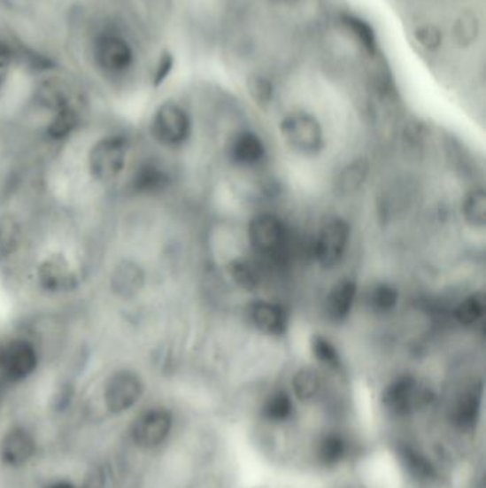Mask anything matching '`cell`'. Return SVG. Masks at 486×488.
Listing matches in <instances>:
<instances>
[{"label":"cell","mask_w":486,"mask_h":488,"mask_svg":"<svg viewBox=\"0 0 486 488\" xmlns=\"http://www.w3.org/2000/svg\"><path fill=\"white\" fill-rule=\"evenodd\" d=\"M144 393L142 377L132 370H119L110 376L103 391L104 406L112 414L132 410Z\"/></svg>","instance_id":"7"},{"label":"cell","mask_w":486,"mask_h":488,"mask_svg":"<svg viewBox=\"0 0 486 488\" xmlns=\"http://www.w3.org/2000/svg\"><path fill=\"white\" fill-rule=\"evenodd\" d=\"M462 216L474 229H483L486 224V193L483 189H474L465 196Z\"/></svg>","instance_id":"22"},{"label":"cell","mask_w":486,"mask_h":488,"mask_svg":"<svg viewBox=\"0 0 486 488\" xmlns=\"http://www.w3.org/2000/svg\"><path fill=\"white\" fill-rule=\"evenodd\" d=\"M350 243V226L341 217H334L322 224L312 244V254L319 265L333 268L344 259Z\"/></svg>","instance_id":"6"},{"label":"cell","mask_w":486,"mask_h":488,"mask_svg":"<svg viewBox=\"0 0 486 488\" xmlns=\"http://www.w3.org/2000/svg\"><path fill=\"white\" fill-rule=\"evenodd\" d=\"M20 243V228L12 217H4L0 221V254L9 256L15 253Z\"/></svg>","instance_id":"33"},{"label":"cell","mask_w":486,"mask_h":488,"mask_svg":"<svg viewBox=\"0 0 486 488\" xmlns=\"http://www.w3.org/2000/svg\"><path fill=\"white\" fill-rule=\"evenodd\" d=\"M173 67V58L170 55H165L160 59V63H158V74H156V77H158V81H165V77L168 76V74H170V70H172Z\"/></svg>","instance_id":"36"},{"label":"cell","mask_w":486,"mask_h":488,"mask_svg":"<svg viewBox=\"0 0 486 488\" xmlns=\"http://www.w3.org/2000/svg\"><path fill=\"white\" fill-rule=\"evenodd\" d=\"M311 354L315 357L319 363L324 364L327 368H336L340 366V352L336 345L329 342L328 338L321 334H314L310 340Z\"/></svg>","instance_id":"30"},{"label":"cell","mask_w":486,"mask_h":488,"mask_svg":"<svg viewBox=\"0 0 486 488\" xmlns=\"http://www.w3.org/2000/svg\"><path fill=\"white\" fill-rule=\"evenodd\" d=\"M294 403L285 391H275L264 403V419L270 422H285L291 419Z\"/></svg>","instance_id":"25"},{"label":"cell","mask_w":486,"mask_h":488,"mask_svg":"<svg viewBox=\"0 0 486 488\" xmlns=\"http://www.w3.org/2000/svg\"><path fill=\"white\" fill-rule=\"evenodd\" d=\"M341 22L344 25L345 29L352 35L355 41L361 44L362 48L366 51L374 53L377 49V35L373 26L369 25L366 20L355 15H345L341 19Z\"/></svg>","instance_id":"24"},{"label":"cell","mask_w":486,"mask_h":488,"mask_svg":"<svg viewBox=\"0 0 486 488\" xmlns=\"http://www.w3.org/2000/svg\"><path fill=\"white\" fill-rule=\"evenodd\" d=\"M170 184V174L158 163L144 162L135 169L132 186L137 193L151 195L165 190Z\"/></svg>","instance_id":"17"},{"label":"cell","mask_w":486,"mask_h":488,"mask_svg":"<svg viewBox=\"0 0 486 488\" xmlns=\"http://www.w3.org/2000/svg\"><path fill=\"white\" fill-rule=\"evenodd\" d=\"M485 314V296L483 293H474L457 306L453 317L461 326H475Z\"/></svg>","instance_id":"23"},{"label":"cell","mask_w":486,"mask_h":488,"mask_svg":"<svg viewBox=\"0 0 486 488\" xmlns=\"http://www.w3.org/2000/svg\"><path fill=\"white\" fill-rule=\"evenodd\" d=\"M280 133L285 143L294 151L305 156L317 154L324 146V130L314 114L294 111L280 123Z\"/></svg>","instance_id":"1"},{"label":"cell","mask_w":486,"mask_h":488,"mask_svg":"<svg viewBox=\"0 0 486 488\" xmlns=\"http://www.w3.org/2000/svg\"><path fill=\"white\" fill-rule=\"evenodd\" d=\"M76 126V113L69 107H59L56 112L55 118L51 119L50 125H49V136L55 140L66 139L69 135H72Z\"/></svg>","instance_id":"31"},{"label":"cell","mask_w":486,"mask_h":488,"mask_svg":"<svg viewBox=\"0 0 486 488\" xmlns=\"http://www.w3.org/2000/svg\"><path fill=\"white\" fill-rule=\"evenodd\" d=\"M398 291L391 284L380 283L371 287L366 294V305L377 313H390L398 305Z\"/></svg>","instance_id":"26"},{"label":"cell","mask_w":486,"mask_h":488,"mask_svg":"<svg viewBox=\"0 0 486 488\" xmlns=\"http://www.w3.org/2000/svg\"><path fill=\"white\" fill-rule=\"evenodd\" d=\"M228 156L235 165L252 167L260 165L266 158V144L256 132L242 130L231 139Z\"/></svg>","instance_id":"14"},{"label":"cell","mask_w":486,"mask_h":488,"mask_svg":"<svg viewBox=\"0 0 486 488\" xmlns=\"http://www.w3.org/2000/svg\"><path fill=\"white\" fill-rule=\"evenodd\" d=\"M413 41L422 50L428 53H436L443 48V29L434 23H422L418 25L413 32Z\"/></svg>","instance_id":"29"},{"label":"cell","mask_w":486,"mask_h":488,"mask_svg":"<svg viewBox=\"0 0 486 488\" xmlns=\"http://www.w3.org/2000/svg\"><path fill=\"white\" fill-rule=\"evenodd\" d=\"M127 160V142L119 135L102 137L89 151V173L100 183H109L120 176Z\"/></svg>","instance_id":"2"},{"label":"cell","mask_w":486,"mask_h":488,"mask_svg":"<svg viewBox=\"0 0 486 488\" xmlns=\"http://www.w3.org/2000/svg\"><path fill=\"white\" fill-rule=\"evenodd\" d=\"M227 273L231 282L244 291H254L260 287V270L252 261L237 259L227 266Z\"/></svg>","instance_id":"19"},{"label":"cell","mask_w":486,"mask_h":488,"mask_svg":"<svg viewBox=\"0 0 486 488\" xmlns=\"http://www.w3.org/2000/svg\"><path fill=\"white\" fill-rule=\"evenodd\" d=\"M347 454V443L340 436H327L320 441L317 457L322 466H336Z\"/></svg>","instance_id":"28"},{"label":"cell","mask_w":486,"mask_h":488,"mask_svg":"<svg viewBox=\"0 0 486 488\" xmlns=\"http://www.w3.org/2000/svg\"><path fill=\"white\" fill-rule=\"evenodd\" d=\"M481 35V20L474 11H464L452 25L453 42L458 48L468 49L478 41Z\"/></svg>","instance_id":"18"},{"label":"cell","mask_w":486,"mask_h":488,"mask_svg":"<svg viewBox=\"0 0 486 488\" xmlns=\"http://www.w3.org/2000/svg\"><path fill=\"white\" fill-rule=\"evenodd\" d=\"M357 291L359 287L352 279H343L336 283L327 294L326 303H324L327 319L333 323L344 321L354 307Z\"/></svg>","instance_id":"15"},{"label":"cell","mask_w":486,"mask_h":488,"mask_svg":"<svg viewBox=\"0 0 486 488\" xmlns=\"http://www.w3.org/2000/svg\"><path fill=\"white\" fill-rule=\"evenodd\" d=\"M250 323L267 336H284L289 330V313L282 306L267 300H257L247 308Z\"/></svg>","instance_id":"12"},{"label":"cell","mask_w":486,"mask_h":488,"mask_svg":"<svg viewBox=\"0 0 486 488\" xmlns=\"http://www.w3.org/2000/svg\"><path fill=\"white\" fill-rule=\"evenodd\" d=\"M428 390L420 384L417 378L403 376L388 385L382 393V404L395 415H406L427 403Z\"/></svg>","instance_id":"9"},{"label":"cell","mask_w":486,"mask_h":488,"mask_svg":"<svg viewBox=\"0 0 486 488\" xmlns=\"http://www.w3.org/2000/svg\"><path fill=\"white\" fill-rule=\"evenodd\" d=\"M39 354L29 340L13 338L0 343V377L8 382H23L36 371Z\"/></svg>","instance_id":"5"},{"label":"cell","mask_w":486,"mask_h":488,"mask_svg":"<svg viewBox=\"0 0 486 488\" xmlns=\"http://www.w3.org/2000/svg\"><path fill=\"white\" fill-rule=\"evenodd\" d=\"M481 408V390L471 389L459 397L452 410L453 422L462 429L472 427L478 420Z\"/></svg>","instance_id":"20"},{"label":"cell","mask_w":486,"mask_h":488,"mask_svg":"<svg viewBox=\"0 0 486 488\" xmlns=\"http://www.w3.org/2000/svg\"><path fill=\"white\" fill-rule=\"evenodd\" d=\"M146 283L144 270L132 260H125L114 267L110 286L113 293L120 298H132L143 290Z\"/></svg>","instance_id":"16"},{"label":"cell","mask_w":486,"mask_h":488,"mask_svg":"<svg viewBox=\"0 0 486 488\" xmlns=\"http://www.w3.org/2000/svg\"><path fill=\"white\" fill-rule=\"evenodd\" d=\"M368 170L369 166L366 160H357V162L347 166L338 176V182H336L338 190L344 195L359 190L368 176Z\"/></svg>","instance_id":"27"},{"label":"cell","mask_w":486,"mask_h":488,"mask_svg":"<svg viewBox=\"0 0 486 488\" xmlns=\"http://www.w3.org/2000/svg\"><path fill=\"white\" fill-rule=\"evenodd\" d=\"M247 90L258 106H267L274 97V85L264 74H251L247 79Z\"/></svg>","instance_id":"32"},{"label":"cell","mask_w":486,"mask_h":488,"mask_svg":"<svg viewBox=\"0 0 486 488\" xmlns=\"http://www.w3.org/2000/svg\"><path fill=\"white\" fill-rule=\"evenodd\" d=\"M37 284L49 294L69 293L77 284V273L65 254L44 257L36 270Z\"/></svg>","instance_id":"8"},{"label":"cell","mask_w":486,"mask_h":488,"mask_svg":"<svg viewBox=\"0 0 486 488\" xmlns=\"http://www.w3.org/2000/svg\"><path fill=\"white\" fill-rule=\"evenodd\" d=\"M173 430V415L166 408H150L135 420L132 430L135 445L153 450L165 445Z\"/></svg>","instance_id":"10"},{"label":"cell","mask_w":486,"mask_h":488,"mask_svg":"<svg viewBox=\"0 0 486 488\" xmlns=\"http://www.w3.org/2000/svg\"><path fill=\"white\" fill-rule=\"evenodd\" d=\"M151 135L166 147H179L191 135L190 114L176 102H165L151 118Z\"/></svg>","instance_id":"4"},{"label":"cell","mask_w":486,"mask_h":488,"mask_svg":"<svg viewBox=\"0 0 486 488\" xmlns=\"http://www.w3.org/2000/svg\"><path fill=\"white\" fill-rule=\"evenodd\" d=\"M36 454V440L23 427H13L0 441V460L9 467H22Z\"/></svg>","instance_id":"13"},{"label":"cell","mask_w":486,"mask_h":488,"mask_svg":"<svg viewBox=\"0 0 486 488\" xmlns=\"http://www.w3.org/2000/svg\"><path fill=\"white\" fill-rule=\"evenodd\" d=\"M285 228L273 214H258L250 221L249 237L257 253L274 256L285 244Z\"/></svg>","instance_id":"11"},{"label":"cell","mask_w":486,"mask_h":488,"mask_svg":"<svg viewBox=\"0 0 486 488\" xmlns=\"http://www.w3.org/2000/svg\"><path fill=\"white\" fill-rule=\"evenodd\" d=\"M48 488H76L69 481H58L55 484L49 485Z\"/></svg>","instance_id":"37"},{"label":"cell","mask_w":486,"mask_h":488,"mask_svg":"<svg viewBox=\"0 0 486 488\" xmlns=\"http://www.w3.org/2000/svg\"><path fill=\"white\" fill-rule=\"evenodd\" d=\"M92 55L96 66L110 76H121L135 66V49L125 36L114 32H103L95 37Z\"/></svg>","instance_id":"3"},{"label":"cell","mask_w":486,"mask_h":488,"mask_svg":"<svg viewBox=\"0 0 486 488\" xmlns=\"http://www.w3.org/2000/svg\"><path fill=\"white\" fill-rule=\"evenodd\" d=\"M291 384H293L294 394L301 401L315 400L321 393V376L314 368H300L294 375Z\"/></svg>","instance_id":"21"},{"label":"cell","mask_w":486,"mask_h":488,"mask_svg":"<svg viewBox=\"0 0 486 488\" xmlns=\"http://www.w3.org/2000/svg\"><path fill=\"white\" fill-rule=\"evenodd\" d=\"M399 455H401V460H403L406 470L410 471L413 477L420 478V480H428V478L434 476L431 462L428 461L424 455L418 454L417 452H413L410 448H405Z\"/></svg>","instance_id":"34"},{"label":"cell","mask_w":486,"mask_h":488,"mask_svg":"<svg viewBox=\"0 0 486 488\" xmlns=\"http://www.w3.org/2000/svg\"><path fill=\"white\" fill-rule=\"evenodd\" d=\"M271 2H274V4H289L296 2V0H271Z\"/></svg>","instance_id":"38"},{"label":"cell","mask_w":486,"mask_h":488,"mask_svg":"<svg viewBox=\"0 0 486 488\" xmlns=\"http://www.w3.org/2000/svg\"><path fill=\"white\" fill-rule=\"evenodd\" d=\"M13 53L4 42L0 41V86H4L12 74Z\"/></svg>","instance_id":"35"}]
</instances>
